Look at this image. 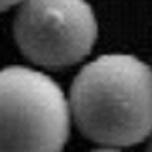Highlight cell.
I'll use <instances>...</instances> for the list:
<instances>
[{
	"mask_svg": "<svg viewBox=\"0 0 152 152\" xmlns=\"http://www.w3.org/2000/svg\"><path fill=\"white\" fill-rule=\"evenodd\" d=\"M69 104L89 141L112 148L137 145L152 135V66L135 55H101L74 78Z\"/></svg>",
	"mask_w": 152,
	"mask_h": 152,
	"instance_id": "cell-1",
	"label": "cell"
},
{
	"mask_svg": "<svg viewBox=\"0 0 152 152\" xmlns=\"http://www.w3.org/2000/svg\"><path fill=\"white\" fill-rule=\"evenodd\" d=\"M70 104L42 70H0V152H61L70 133Z\"/></svg>",
	"mask_w": 152,
	"mask_h": 152,
	"instance_id": "cell-2",
	"label": "cell"
},
{
	"mask_svg": "<svg viewBox=\"0 0 152 152\" xmlns=\"http://www.w3.org/2000/svg\"><path fill=\"white\" fill-rule=\"evenodd\" d=\"M97 32V17L86 0H23L13 21L21 53L46 69H65L86 59Z\"/></svg>",
	"mask_w": 152,
	"mask_h": 152,
	"instance_id": "cell-3",
	"label": "cell"
},
{
	"mask_svg": "<svg viewBox=\"0 0 152 152\" xmlns=\"http://www.w3.org/2000/svg\"><path fill=\"white\" fill-rule=\"evenodd\" d=\"M23 0H0V12H4V10L12 8V6H17V4H21Z\"/></svg>",
	"mask_w": 152,
	"mask_h": 152,
	"instance_id": "cell-4",
	"label": "cell"
},
{
	"mask_svg": "<svg viewBox=\"0 0 152 152\" xmlns=\"http://www.w3.org/2000/svg\"><path fill=\"white\" fill-rule=\"evenodd\" d=\"M91 152H124L120 148H112V146H108V148H101V150H91Z\"/></svg>",
	"mask_w": 152,
	"mask_h": 152,
	"instance_id": "cell-5",
	"label": "cell"
},
{
	"mask_svg": "<svg viewBox=\"0 0 152 152\" xmlns=\"http://www.w3.org/2000/svg\"><path fill=\"white\" fill-rule=\"evenodd\" d=\"M146 152H152V135H150V142H148V150Z\"/></svg>",
	"mask_w": 152,
	"mask_h": 152,
	"instance_id": "cell-6",
	"label": "cell"
}]
</instances>
